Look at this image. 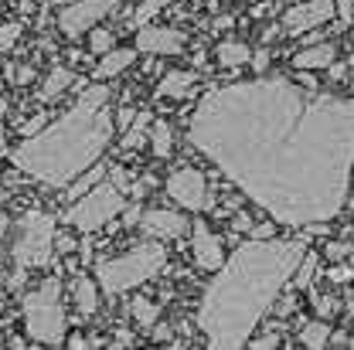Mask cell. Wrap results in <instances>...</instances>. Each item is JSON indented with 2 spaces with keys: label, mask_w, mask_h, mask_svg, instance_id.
I'll list each match as a JSON object with an SVG mask.
<instances>
[{
  "label": "cell",
  "mask_w": 354,
  "mask_h": 350,
  "mask_svg": "<svg viewBox=\"0 0 354 350\" xmlns=\"http://www.w3.org/2000/svg\"><path fill=\"white\" fill-rule=\"evenodd\" d=\"M187 139L276 224L310 228L348 208L354 99L290 79H252L205 92Z\"/></svg>",
  "instance_id": "cell-1"
},
{
  "label": "cell",
  "mask_w": 354,
  "mask_h": 350,
  "mask_svg": "<svg viewBox=\"0 0 354 350\" xmlns=\"http://www.w3.org/2000/svg\"><path fill=\"white\" fill-rule=\"evenodd\" d=\"M304 255H307V245L300 238L293 242L252 238L239 245L232 259L215 272L198 307V330L205 333L208 347H245L256 327L276 307L286 282H293Z\"/></svg>",
  "instance_id": "cell-2"
},
{
  "label": "cell",
  "mask_w": 354,
  "mask_h": 350,
  "mask_svg": "<svg viewBox=\"0 0 354 350\" xmlns=\"http://www.w3.org/2000/svg\"><path fill=\"white\" fill-rule=\"evenodd\" d=\"M109 99L113 92L106 82L86 86L68 113H62L41 133L28 136L10 153L14 167L48 187H68L75 177L95 167L113 143L116 119L109 113Z\"/></svg>",
  "instance_id": "cell-3"
},
{
  "label": "cell",
  "mask_w": 354,
  "mask_h": 350,
  "mask_svg": "<svg viewBox=\"0 0 354 350\" xmlns=\"http://www.w3.org/2000/svg\"><path fill=\"white\" fill-rule=\"evenodd\" d=\"M164 269H167V249L160 245V238H153V242L133 245L130 252H123V255L102 259V262L95 265V279H99V289L102 293L120 296V293H130L136 286L150 282Z\"/></svg>",
  "instance_id": "cell-4"
},
{
  "label": "cell",
  "mask_w": 354,
  "mask_h": 350,
  "mask_svg": "<svg viewBox=\"0 0 354 350\" xmlns=\"http://www.w3.org/2000/svg\"><path fill=\"white\" fill-rule=\"evenodd\" d=\"M58 249V231H55V215L48 211H28L14 224V245H10V259H14V275H10V289L24 282L28 272L44 269L55 259Z\"/></svg>",
  "instance_id": "cell-5"
},
{
  "label": "cell",
  "mask_w": 354,
  "mask_h": 350,
  "mask_svg": "<svg viewBox=\"0 0 354 350\" xmlns=\"http://www.w3.org/2000/svg\"><path fill=\"white\" fill-rule=\"evenodd\" d=\"M24 333L41 347H65V307H62V282L44 279L41 286L28 289L21 300Z\"/></svg>",
  "instance_id": "cell-6"
},
{
  "label": "cell",
  "mask_w": 354,
  "mask_h": 350,
  "mask_svg": "<svg viewBox=\"0 0 354 350\" xmlns=\"http://www.w3.org/2000/svg\"><path fill=\"white\" fill-rule=\"evenodd\" d=\"M123 191L113 184V180H99L92 191H86L82 197H75L72 201V208H68V224L72 228H79V231H99V228H106L109 221L116 218V215H123Z\"/></svg>",
  "instance_id": "cell-7"
},
{
  "label": "cell",
  "mask_w": 354,
  "mask_h": 350,
  "mask_svg": "<svg viewBox=\"0 0 354 350\" xmlns=\"http://www.w3.org/2000/svg\"><path fill=\"white\" fill-rule=\"evenodd\" d=\"M167 194H171V201H177L180 208H187V211H208L212 208V187H208V177L201 174V171H194V167H177L167 174Z\"/></svg>",
  "instance_id": "cell-8"
},
{
  "label": "cell",
  "mask_w": 354,
  "mask_h": 350,
  "mask_svg": "<svg viewBox=\"0 0 354 350\" xmlns=\"http://www.w3.org/2000/svg\"><path fill=\"white\" fill-rule=\"evenodd\" d=\"M113 10H120V0H72L58 14V31L65 38H82Z\"/></svg>",
  "instance_id": "cell-9"
},
{
  "label": "cell",
  "mask_w": 354,
  "mask_h": 350,
  "mask_svg": "<svg viewBox=\"0 0 354 350\" xmlns=\"http://www.w3.org/2000/svg\"><path fill=\"white\" fill-rule=\"evenodd\" d=\"M337 10H334V0H304L297 7L286 10L283 17V31L286 35H307L313 28H324L327 21H334Z\"/></svg>",
  "instance_id": "cell-10"
},
{
  "label": "cell",
  "mask_w": 354,
  "mask_h": 350,
  "mask_svg": "<svg viewBox=\"0 0 354 350\" xmlns=\"http://www.w3.org/2000/svg\"><path fill=\"white\" fill-rule=\"evenodd\" d=\"M136 51L143 55H157V58H167V55H180L184 44H187V35L177 31V28H160V24H143L136 28Z\"/></svg>",
  "instance_id": "cell-11"
},
{
  "label": "cell",
  "mask_w": 354,
  "mask_h": 350,
  "mask_svg": "<svg viewBox=\"0 0 354 350\" xmlns=\"http://www.w3.org/2000/svg\"><path fill=\"white\" fill-rule=\"evenodd\" d=\"M191 231H194V235H191V259H194V265H198L201 272H218L221 265H225L221 238L205 224V221H198Z\"/></svg>",
  "instance_id": "cell-12"
},
{
  "label": "cell",
  "mask_w": 354,
  "mask_h": 350,
  "mask_svg": "<svg viewBox=\"0 0 354 350\" xmlns=\"http://www.w3.org/2000/svg\"><path fill=\"white\" fill-rule=\"evenodd\" d=\"M140 228H143V235L167 242V238H180V235H187L191 221L184 218L180 211H171V208H150V211H143Z\"/></svg>",
  "instance_id": "cell-13"
},
{
  "label": "cell",
  "mask_w": 354,
  "mask_h": 350,
  "mask_svg": "<svg viewBox=\"0 0 354 350\" xmlns=\"http://www.w3.org/2000/svg\"><path fill=\"white\" fill-rule=\"evenodd\" d=\"M133 61H136V48H113V51H106V55L99 58L92 79H95V82H109V79L123 75Z\"/></svg>",
  "instance_id": "cell-14"
},
{
  "label": "cell",
  "mask_w": 354,
  "mask_h": 350,
  "mask_svg": "<svg viewBox=\"0 0 354 350\" xmlns=\"http://www.w3.org/2000/svg\"><path fill=\"white\" fill-rule=\"evenodd\" d=\"M194 86H198V72H191V68L177 72V68H174V72H167V75L160 79V86H157V99H164V102L187 99Z\"/></svg>",
  "instance_id": "cell-15"
},
{
  "label": "cell",
  "mask_w": 354,
  "mask_h": 350,
  "mask_svg": "<svg viewBox=\"0 0 354 350\" xmlns=\"http://www.w3.org/2000/svg\"><path fill=\"white\" fill-rule=\"evenodd\" d=\"M334 58H337V48L330 41H320V44H310L304 51H297L293 55V68H300V72H317V68H330L334 65Z\"/></svg>",
  "instance_id": "cell-16"
},
{
  "label": "cell",
  "mask_w": 354,
  "mask_h": 350,
  "mask_svg": "<svg viewBox=\"0 0 354 350\" xmlns=\"http://www.w3.org/2000/svg\"><path fill=\"white\" fill-rule=\"evenodd\" d=\"M99 279H88V275H75L72 282V300H75V309H79V320H88L99 313V289H95Z\"/></svg>",
  "instance_id": "cell-17"
},
{
  "label": "cell",
  "mask_w": 354,
  "mask_h": 350,
  "mask_svg": "<svg viewBox=\"0 0 354 350\" xmlns=\"http://www.w3.org/2000/svg\"><path fill=\"white\" fill-rule=\"evenodd\" d=\"M75 82V72H68V68H62V65H55L51 72H48V79L41 82V92L35 95L38 102H55L62 92H68V86Z\"/></svg>",
  "instance_id": "cell-18"
},
{
  "label": "cell",
  "mask_w": 354,
  "mask_h": 350,
  "mask_svg": "<svg viewBox=\"0 0 354 350\" xmlns=\"http://www.w3.org/2000/svg\"><path fill=\"white\" fill-rule=\"evenodd\" d=\"M218 65L221 68H239V65H245V61H252V55H249V44L239 41V38H225L218 41Z\"/></svg>",
  "instance_id": "cell-19"
},
{
  "label": "cell",
  "mask_w": 354,
  "mask_h": 350,
  "mask_svg": "<svg viewBox=\"0 0 354 350\" xmlns=\"http://www.w3.org/2000/svg\"><path fill=\"white\" fill-rule=\"evenodd\" d=\"M171 150H174V130H171V123L157 119V123L150 126V153H153L157 160H167Z\"/></svg>",
  "instance_id": "cell-20"
},
{
  "label": "cell",
  "mask_w": 354,
  "mask_h": 350,
  "mask_svg": "<svg viewBox=\"0 0 354 350\" xmlns=\"http://www.w3.org/2000/svg\"><path fill=\"white\" fill-rule=\"evenodd\" d=\"M130 316L136 320L140 330H153L157 320H160V303H153V300H147V296H136L130 303Z\"/></svg>",
  "instance_id": "cell-21"
},
{
  "label": "cell",
  "mask_w": 354,
  "mask_h": 350,
  "mask_svg": "<svg viewBox=\"0 0 354 350\" xmlns=\"http://www.w3.org/2000/svg\"><path fill=\"white\" fill-rule=\"evenodd\" d=\"M150 126H153V119H150V113H136L133 116V123L127 126V133H123V150H140L143 146V139L150 136Z\"/></svg>",
  "instance_id": "cell-22"
},
{
  "label": "cell",
  "mask_w": 354,
  "mask_h": 350,
  "mask_svg": "<svg viewBox=\"0 0 354 350\" xmlns=\"http://www.w3.org/2000/svg\"><path fill=\"white\" fill-rule=\"evenodd\" d=\"M304 347L310 350H324V347H330V327L324 323V320H317V323H304L300 327V337H297Z\"/></svg>",
  "instance_id": "cell-23"
},
{
  "label": "cell",
  "mask_w": 354,
  "mask_h": 350,
  "mask_svg": "<svg viewBox=\"0 0 354 350\" xmlns=\"http://www.w3.org/2000/svg\"><path fill=\"white\" fill-rule=\"evenodd\" d=\"M106 174H109V171H106L102 164L88 167L86 174H82V177H75V180H72V184L65 187V191H68V197H72V201H75V197H82V194H86V191H92V187H95V184H99V180H102Z\"/></svg>",
  "instance_id": "cell-24"
},
{
  "label": "cell",
  "mask_w": 354,
  "mask_h": 350,
  "mask_svg": "<svg viewBox=\"0 0 354 350\" xmlns=\"http://www.w3.org/2000/svg\"><path fill=\"white\" fill-rule=\"evenodd\" d=\"M171 3H174V0H143V3L133 10L130 24H133V28H143V24H150V21H153V17H157L164 7H171Z\"/></svg>",
  "instance_id": "cell-25"
},
{
  "label": "cell",
  "mask_w": 354,
  "mask_h": 350,
  "mask_svg": "<svg viewBox=\"0 0 354 350\" xmlns=\"http://www.w3.org/2000/svg\"><path fill=\"white\" fill-rule=\"evenodd\" d=\"M313 275H317V255H304V262H300V269H297V275H293V286L297 289H307L310 282H313Z\"/></svg>",
  "instance_id": "cell-26"
},
{
  "label": "cell",
  "mask_w": 354,
  "mask_h": 350,
  "mask_svg": "<svg viewBox=\"0 0 354 350\" xmlns=\"http://www.w3.org/2000/svg\"><path fill=\"white\" fill-rule=\"evenodd\" d=\"M88 51L99 55V58H102L106 51H113V35L102 31V28H92V31H88Z\"/></svg>",
  "instance_id": "cell-27"
},
{
  "label": "cell",
  "mask_w": 354,
  "mask_h": 350,
  "mask_svg": "<svg viewBox=\"0 0 354 350\" xmlns=\"http://www.w3.org/2000/svg\"><path fill=\"white\" fill-rule=\"evenodd\" d=\"M35 75H38L35 65H10V68H7V82H10V86H31Z\"/></svg>",
  "instance_id": "cell-28"
},
{
  "label": "cell",
  "mask_w": 354,
  "mask_h": 350,
  "mask_svg": "<svg viewBox=\"0 0 354 350\" xmlns=\"http://www.w3.org/2000/svg\"><path fill=\"white\" fill-rule=\"evenodd\" d=\"M21 35H24V28H21L17 21H10V24H3V28H0V51H7V48H14V44L21 41Z\"/></svg>",
  "instance_id": "cell-29"
},
{
  "label": "cell",
  "mask_w": 354,
  "mask_h": 350,
  "mask_svg": "<svg viewBox=\"0 0 354 350\" xmlns=\"http://www.w3.org/2000/svg\"><path fill=\"white\" fill-rule=\"evenodd\" d=\"M44 126H48V116H44V113H35V116H28V119H24V123H21L17 130H21V136L28 139V136H35V133H41Z\"/></svg>",
  "instance_id": "cell-30"
},
{
  "label": "cell",
  "mask_w": 354,
  "mask_h": 350,
  "mask_svg": "<svg viewBox=\"0 0 354 350\" xmlns=\"http://www.w3.org/2000/svg\"><path fill=\"white\" fill-rule=\"evenodd\" d=\"M109 180L120 187V191H133V184H136V174L133 171H127V167H113L109 171Z\"/></svg>",
  "instance_id": "cell-31"
},
{
  "label": "cell",
  "mask_w": 354,
  "mask_h": 350,
  "mask_svg": "<svg viewBox=\"0 0 354 350\" xmlns=\"http://www.w3.org/2000/svg\"><path fill=\"white\" fill-rule=\"evenodd\" d=\"M334 10H337V21H341V28H351L354 0H334Z\"/></svg>",
  "instance_id": "cell-32"
},
{
  "label": "cell",
  "mask_w": 354,
  "mask_h": 350,
  "mask_svg": "<svg viewBox=\"0 0 354 350\" xmlns=\"http://www.w3.org/2000/svg\"><path fill=\"white\" fill-rule=\"evenodd\" d=\"M351 252H354V245H351V242H330V245H327V259H334V262L348 259Z\"/></svg>",
  "instance_id": "cell-33"
},
{
  "label": "cell",
  "mask_w": 354,
  "mask_h": 350,
  "mask_svg": "<svg viewBox=\"0 0 354 350\" xmlns=\"http://www.w3.org/2000/svg\"><path fill=\"white\" fill-rule=\"evenodd\" d=\"M313 307H317V316H330L337 309V296H313Z\"/></svg>",
  "instance_id": "cell-34"
},
{
  "label": "cell",
  "mask_w": 354,
  "mask_h": 350,
  "mask_svg": "<svg viewBox=\"0 0 354 350\" xmlns=\"http://www.w3.org/2000/svg\"><path fill=\"white\" fill-rule=\"evenodd\" d=\"M283 344V337L279 333H263V337H256L249 347H256V350H272V347H279Z\"/></svg>",
  "instance_id": "cell-35"
},
{
  "label": "cell",
  "mask_w": 354,
  "mask_h": 350,
  "mask_svg": "<svg viewBox=\"0 0 354 350\" xmlns=\"http://www.w3.org/2000/svg\"><path fill=\"white\" fill-rule=\"evenodd\" d=\"M109 347H136V337H133L130 330H116L113 333V344Z\"/></svg>",
  "instance_id": "cell-36"
},
{
  "label": "cell",
  "mask_w": 354,
  "mask_h": 350,
  "mask_svg": "<svg viewBox=\"0 0 354 350\" xmlns=\"http://www.w3.org/2000/svg\"><path fill=\"white\" fill-rule=\"evenodd\" d=\"M354 279V262L351 265H337V269H330V282H348Z\"/></svg>",
  "instance_id": "cell-37"
},
{
  "label": "cell",
  "mask_w": 354,
  "mask_h": 350,
  "mask_svg": "<svg viewBox=\"0 0 354 350\" xmlns=\"http://www.w3.org/2000/svg\"><path fill=\"white\" fill-rule=\"evenodd\" d=\"M140 218H143L140 204H130V208H123V224H140Z\"/></svg>",
  "instance_id": "cell-38"
},
{
  "label": "cell",
  "mask_w": 354,
  "mask_h": 350,
  "mask_svg": "<svg viewBox=\"0 0 354 350\" xmlns=\"http://www.w3.org/2000/svg\"><path fill=\"white\" fill-rule=\"evenodd\" d=\"M256 72H266L269 68V51H259V55H252V61H249Z\"/></svg>",
  "instance_id": "cell-39"
},
{
  "label": "cell",
  "mask_w": 354,
  "mask_h": 350,
  "mask_svg": "<svg viewBox=\"0 0 354 350\" xmlns=\"http://www.w3.org/2000/svg\"><path fill=\"white\" fill-rule=\"evenodd\" d=\"M3 113H7V102L0 99V157L7 153V133H3Z\"/></svg>",
  "instance_id": "cell-40"
},
{
  "label": "cell",
  "mask_w": 354,
  "mask_h": 350,
  "mask_svg": "<svg viewBox=\"0 0 354 350\" xmlns=\"http://www.w3.org/2000/svg\"><path fill=\"white\" fill-rule=\"evenodd\" d=\"M133 116H136L133 109H120V113H116V123H120V130H127V126H130Z\"/></svg>",
  "instance_id": "cell-41"
},
{
  "label": "cell",
  "mask_w": 354,
  "mask_h": 350,
  "mask_svg": "<svg viewBox=\"0 0 354 350\" xmlns=\"http://www.w3.org/2000/svg\"><path fill=\"white\" fill-rule=\"evenodd\" d=\"M232 228H235V231H252V221L245 218V215H239V218L232 221Z\"/></svg>",
  "instance_id": "cell-42"
},
{
  "label": "cell",
  "mask_w": 354,
  "mask_h": 350,
  "mask_svg": "<svg viewBox=\"0 0 354 350\" xmlns=\"http://www.w3.org/2000/svg\"><path fill=\"white\" fill-rule=\"evenodd\" d=\"M232 21H235V17H228V14H221L218 21H215V31H228V28H232Z\"/></svg>",
  "instance_id": "cell-43"
},
{
  "label": "cell",
  "mask_w": 354,
  "mask_h": 350,
  "mask_svg": "<svg viewBox=\"0 0 354 350\" xmlns=\"http://www.w3.org/2000/svg\"><path fill=\"white\" fill-rule=\"evenodd\" d=\"M171 337V327H153V340H167Z\"/></svg>",
  "instance_id": "cell-44"
},
{
  "label": "cell",
  "mask_w": 354,
  "mask_h": 350,
  "mask_svg": "<svg viewBox=\"0 0 354 350\" xmlns=\"http://www.w3.org/2000/svg\"><path fill=\"white\" fill-rule=\"evenodd\" d=\"M252 235H256V238H269V235H272V224H263V228H252Z\"/></svg>",
  "instance_id": "cell-45"
},
{
  "label": "cell",
  "mask_w": 354,
  "mask_h": 350,
  "mask_svg": "<svg viewBox=\"0 0 354 350\" xmlns=\"http://www.w3.org/2000/svg\"><path fill=\"white\" fill-rule=\"evenodd\" d=\"M3 231H7V218H0V235H3Z\"/></svg>",
  "instance_id": "cell-46"
},
{
  "label": "cell",
  "mask_w": 354,
  "mask_h": 350,
  "mask_svg": "<svg viewBox=\"0 0 354 350\" xmlns=\"http://www.w3.org/2000/svg\"><path fill=\"white\" fill-rule=\"evenodd\" d=\"M348 313H351V316H354V296H351V300H348Z\"/></svg>",
  "instance_id": "cell-47"
},
{
  "label": "cell",
  "mask_w": 354,
  "mask_h": 350,
  "mask_svg": "<svg viewBox=\"0 0 354 350\" xmlns=\"http://www.w3.org/2000/svg\"><path fill=\"white\" fill-rule=\"evenodd\" d=\"M7 197H10V194H7V191H0V204H3V201H7Z\"/></svg>",
  "instance_id": "cell-48"
},
{
  "label": "cell",
  "mask_w": 354,
  "mask_h": 350,
  "mask_svg": "<svg viewBox=\"0 0 354 350\" xmlns=\"http://www.w3.org/2000/svg\"><path fill=\"white\" fill-rule=\"evenodd\" d=\"M351 79H354V58H351Z\"/></svg>",
  "instance_id": "cell-49"
},
{
  "label": "cell",
  "mask_w": 354,
  "mask_h": 350,
  "mask_svg": "<svg viewBox=\"0 0 354 350\" xmlns=\"http://www.w3.org/2000/svg\"><path fill=\"white\" fill-rule=\"evenodd\" d=\"M348 208H351V211H354V201H348Z\"/></svg>",
  "instance_id": "cell-50"
},
{
  "label": "cell",
  "mask_w": 354,
  "mask_h": 350,
  "mask_svg": "<svg viewBox=\"0 0 354 350\" xmlns=\"http://www.w3.org/2000/svg\"><path fill=\"white\" fill-rule=\"evenodd\" d=\"M351 184H354V177H351Z\"/></svg>",
  "instance_id": "cell-51"
}]
</instances>
